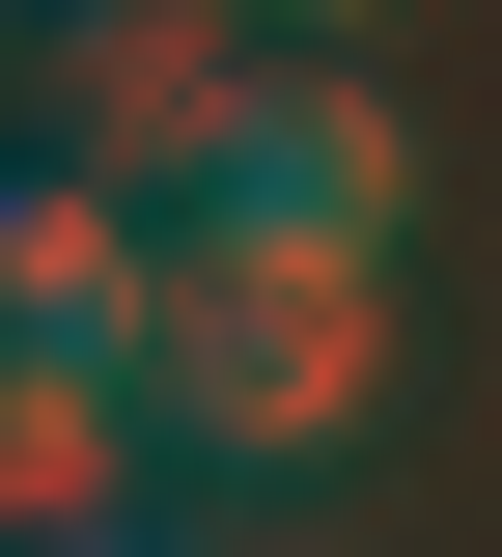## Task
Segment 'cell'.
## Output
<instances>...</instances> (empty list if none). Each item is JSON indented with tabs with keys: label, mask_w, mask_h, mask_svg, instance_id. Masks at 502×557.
I'll use <instances>...</instances> for the list:
<instances>
[{
	"label": "cell",
	"mask_w": 502,
	"mask_h": 557,
	"mask_svg": "<svg viewBox=\"0 0 502 557\" xmlns=\"http://www.w3.org/2000/svg\"><path fill=\"white\" fill-rule=\"evenodd\" d=\"M363 362H391V307H363L335 223H252V196H168V223H140V307H112L140 446L280 474V446H335V418H363Z\"/></svg>",
	"instance_id": "6da1fadb"
},
{
	"label": "cell",
	"mask_w": 502,
	"mask_h": 557,
	"mask_svg": "<svg viewBox=\"0 0 502 557\" xmlns=\"http://www.w3.org/2000/svg\"><path fill=\"white\" fill-rule=\"evenodd\" d=\"M223 112H252V0H57V168L196 196Z\"/></svg>",
	"instance_id": "7a4b0ae2"
},
{
	"label": "cell",
	"mask_w": 502,
	"mask_h": 557,
	"mask_svg": "<svg viewBox=\"0 0 502 557\" xmlns=\"http://www.w3.org/2000/svg\"><path fill=\"white\" fill-rule=\"evenodd\" d=\"M196 196H252V223H335V251H391L419 139H391V84H335V57H252V112H223V168H196Z\"/></svg>",
	"instance_id": "3957f363"
},
{
	"label": "cell",
	"mask_w": 502,
	"mask_h": 557,
	"mask_svg": "<svg viewBox=\"0 0 502 557\" xmlns=\"http://www.w3.org/2000/svg\"><path fill=\"white\" fill-rule=\"evenodd\" d=\"M0 530H140V391H112V335H0Z\"/></svg>",
	"instance_id": "277c9868"
},
{
	"label": "cell",
	"mask_w": 502,
	"mask_h": 557,
	"mask_svg": "<svg viewBox=\"0 0 502 557\" xmlns=\"http://www.w3.org/2000/svg\"><path fill=\"white\" fill-rule=\"evenodd\" d=\"M112 307H140V196L28 139V168H0V335H112Z\"/></svg>",
	"instance_id": "5b68a950"
},
{
	"label": "cell",
	"mask_w": 502,
	"mask_h": 557,
	"mask_svg": "<svg viewBox=\"0 0 502 557\" xmlns=\"http://www.w3.org/2000/svg\"><path fill=\"white\" fill-rule=\"evenodd\" d=\"M280 28H335V0H280Z\"/></svg>",
	"instance_id": "8992f818"
}]
</instances>
